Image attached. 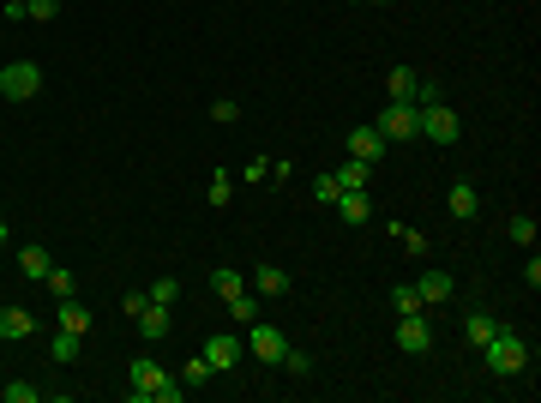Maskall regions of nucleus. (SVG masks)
<instances>
[{
	"mask_svg": "<svg viewBox=\"0 0 541 403\" xmlns=\"http://www.w3.org/2000/svg\"><path fill=\"white\" fill-rule=\"evenodd\" d=\"M481 361H488L493 379H517V373L529 368V337H524V331H511V325H499V331L481 343Z\"/></svg>",
	"mask_w": 541,
	"mask_h": 403,
	"instance_id": "obj_1",
	"label": "nucleus"
},
{
	"mask_svg": "<svg viewBox=\"0 0 541 403\" xmlns=\"http://www.w3.org/2000/svg\"><path fill=\"white\" fill-rule=\"evenodd\" d=\"M373 127L385 133V145H409V139H422V109L415 102H385V115Z\"/></svg>",
	"mask_w": 541,
	"mask_h": 403,
	"instance_id": "obj_2",
	"label": "nucleus"
},
{
	"mask_svg": "<svg viewBox=\"0 0 541 403\" xmlns=\"http://www.w3.org/2000/svg\"><path fill=\"white\" fill-rule=\"evenodd\" d=\"M36 91H43V67L36 61H6L0 67V97L6 102H31Z\"/></svg>",
	"mask_w": 541,
	"mask_h": 403,
	"instance_id": "obj_3",
	"label": "nucleus"
},
{
	"mask_svg": "<svg viewBox=\"0 0 541 403\" xmlns=\"http://www.w3.org/2000/svg\"><path fill=\"white\" fill-rule=\"evenodd\" d=\"M422 139H427V145H457V139H463L457 109H445V102H422Z\"/></svg>",
	"mask_w": 541,
	"mask_h": 403,
	"instance_id": "obj_4",
	"label": "nucleus"
},
{
	"mask_svg": "<svg viewBox=\"0 0 541 403\" xmlns=\"http://www.w3.org/2000/svg\"><path fill=\"white\" fill-rule=\"evenodd\" d=\"M127 379H133V391H127L133 403H157V391L169 386V373H163V361H151V355H138L133 368H127Z\"/></svg>",
	"mask_w": 541,
	"mask_h": 403,
	"instance_id": "obj_5",
	"label": "nucleus"
},
{
	"mask_svg": "<svg viewBox=\"0 0 541 403\" xmlns=\"http://www.w3.org/2000/svg\"><path fill=\"white\" fill-rule=\"evenodd\" d=\"M397 350H403V355H427V350H433L427 307H422V313H397Z\"/></svg>",
	"mask_w": 541,
	"mask_h": 403,
	"instance_id": "obj_6",
	"label": "nucleus"
},
{
	"mask_svg": "<svg viewBox=\"0 0 541 403\" xmlns=\"http://www.w3.org/2000/svg\"><path fill=\"white\" fill-rule=\"evenodd\" d=\"M247 343H253V355L265 361V368H283V355H289V337L277 331V325L253 320V325H247Z\"/></svg>",
	"mask_w": 541,
	"mask_h": 403,
	"instance_id": "obj_7",
	"label": "nucleus"
},
{
	"mask_svg": "<svg viewBox=\"0 0 541 403\" xmlns=\"http://www.w3.org/2000/svg\"><path fill=\"white\" fill-rule=\"evenodd\" d=\"M343 145H349V157H356V163H373V168H379V157H385V133H379V127H356Z\"/></svg>",
	"mask_w": 541,
	"mask_h": 403,
	"instance_id": "obj_8",
	"label": "nucleus"
},
{
	"mask_svg": "<svg viewBox=\"0 0 541 403\" xmlns=\"http://www.w3.org/2000/svg\"><path fill=\"white\" fill-rule=\"evenodd\" d=\"M169 331H175V307H163V302H145V307H138V337L163 343Z\"/></svg>",
	"mask_w": 541,
	"mask_h": 403,
	"instance_id": "obj_9",
	"label": "nucleus"
},
{
	"mask_svg": "<svg viewBox=\"0 0 541 403\" xmlns=\"http://www.w3.org/2000/svg\"><path fill=\"white\" fill-rule=\"evenodd\" d=\"M204 361H211V373H229L241 368V337H204Z\"/></svg>",
	"mask_w": 541,
	"mask_h": 403,
	"instance_id": "obj_10",
	"label": "nucleus"
},
{
	"mask_svg": "<svg viewBox=\"0 0 541 403\" xmlns=\"http://www.w3.org/2000/svg\"><path fill=\"white\" fill-rule=\"evenodd\" d=\"M253 295H265V302L289 295V271H283V265H270V259H259V265H253Z\"/></svg>",
	"mask_w": 541,
	"mask_h": 403,
	"instance_id": "obj_11",
	"label": "nucleus"
},
{
	"mask_svg": "<svg viewBox=\"0 0 541 403\" xmlns=\"http://www.w3.org/2000/svg\"><path fill=\"white\" fill-rule=\"evenodd\" d=\"M0 337H6V343L36 337V313H31V307H0Z\"/></svg>",
	"mask_w": 541,
	"mask_h": 403,
	"instance_id": "obj_12",
	"label": "nucleus"
},
{
	"mask_svg": "<svg viewBox=\"0 0 541 403\" xmlns=\"http://www.w3.org/2000/svg\"><path fill=\"white\" fill-rule=\"evenodd\" d=\"M415 289H422V307H440V302H451V295H457V277H451V271H427Z\"/></svg>",
	"mask_w": 541,
	"mask_h": 403,
	"instance_id": "obj_13",
	"label": "nucleus"
},
{
	"mask_svg": "<svg viewBox=\"0 0 541 403\" xmlns=\"http://www.w3.org/2000/svg\"><path fill=\"white\" fill-rule=\"evenodd\" d=\"M331 205H337V217L349 223V229H361V223L373 217V199H367V187H361V193H337Z\"/></svg>",
	"mask_w": 541,
	"mask_h": 403,
	"instance_id": "obj_14",
	"label": "nucleus"
},
{
	"mask_svg": "<svg viewBox=\"0 0 541 403\" xmlns=\"http://www.w3.org/2000/svg\"><path fill=\"white\" fill-rule=\"evenodd\" d=\"M445 205H451V217H457V223H475V217H481V193H475L470 181H457Z\"/></svg>",
	"mask_w": 541,
	"mask_h": 403,
	"instance_id": "obj_15",
	"label": "nucleus"
},
{
	"mask_svg": "<svg viewBox=\"0 0 541 403\" xmlns=\"http://www.w3.org/2000/svg\"><path fill=\"white\" fill-rule=\"evenodd\" d=\"M49 247H36V241H24V247H18V271H24V277H31V283H43V277H49Z\"/></svg>",
	"mask_w": 541,
	"mask_h": 403,
	"instance_id": "obj_16",
	"label": "nucleus"
},
{
	"mask_svg": "<svg viewBox=\"0 0 541 403\" xmlns=\"http://www.w3.org/2000/svg\"><path fill=\"white\" fill-rule=\"evenodd\" d=\"M90 325H97V313H90L79 295H67V302H61V331H79V337H85Z\"/></svg>",
	"mask_w": 541,
	"mask_h": 403,
	"instance_id": "obj_17",
	"label": "nucleus"
},
{
	"mask_svg": "<svg viewBox=\"0 0 541 403\" xmlns=\"http://www.w3.org/2000/svg\"><path fill=\"white\" fill-rule=\"evenodd\" d=\"M331 181H337L343 193H361V187L373 181V163H356V157H343V163H337V175H331Z\"/></svg>",
	"mask_w": 541,
	"mask_h": 403,
	"instance_id": "obj_18",
	"label": "nucleus"
},
{
	"mask_svg": "<svg viewBox=\"0 0 541 403\" xmlns=\"http://www.w3.org/2000/svg\"><path fill=\"white\" fill-rule=\"evenodd\" d=\"M415 84H422V72H415V67H391V72H385L391 102H415Z\"/></svg>",
	"mask_w": 541,
	"mask_h": 403,
	"instance_id": "obj_19",
	"label": "nucleus"
},
{
	"mask_svg": "<svg viewBox=\"0 0 541 403\" xmlns=\"http://www.w3.org/2000/svg\"><path fill=\"white\" fill-rule=\"evenodd\" d=\"M49 361L54 368H72V361H79V331H54L49 337Z\"/></svg>",
	"mask_w": 541,
	"mask_h": 403,
	"instance_id": "obj_20",
	"label": "nucleus"
},
{
	"mask_svg": "<svg viewBox=\"0 0 541 403\" xmlns=\"http://www.w3.org/2000/svg\"><path fill=\"white\" fill-rule=\"evenodd\" d=\"M493 331H499V320H493V313H481V307H475V313H463V337H470L475 350H481Z\"/></svg>",
	"mask_w": 541,
	"mask_h": 403,
	"instance_id": "obj_21",
	"label": "nucleus"
},
{
	"mask_svg": "<svg viewBox=\"0 0 541 403\" xmlns=\"http://www.w3.org/2000/svg\"><path fill=\"white\" fill-rule=\"evenodd\" d=\"M223 307H229V320H235V325H253V320H259V295H253V289H241V295H229Z\"/></svg>",
	"mask_w": 541,
	"mask_h": 403,
	"instance_id": "obj_22",
	"label": "nucleus"
},
{
	"mask_svg": "<svg viewBox=\"0 0 541 403\" xmlns=\"http://www.w3.org/2000/svg\"><path fill=\"white\" fill-rule=\"evenodd\" d=\"M43 283H49V295H54V302H67V295H79V277H72L67 265H49V277H43Z\"/></svg>",
	"mask_w": 541,
	"mask_h": 403,
	"instance_id": "obj_23",
	"label": "nucleus"
},
{
	"mask_svg": "<svg viewBox=\"0 0 541 403\" xmlns=\"http://www.w3.org/2000/svg\"><path fill=\"white\" fill-rule=\"evenodd\" d=\"M506 235L517 241V247H536V217H529V211H517V217L506 223Z\"/></svg>",
	"mask_w": 541,
	"mask_h": 403,
	"instance_id": "obj_24",
	"label": "nucleus"
},
{
	"mask_svg": "<svg viewBox=\"0 0 541 403\" xmlns=\"http://www.w3.org/2000/svg\"><path fill=\"white\" fill-rule=\"evenodd\" d=\"M211 289H217L223 302H229V295H241V289H247V283H241V271H229V265H217V271H211Z\"/></svg>",
	"mask_w": 541,
	"mask_h": 403,
	"instance_id": "obj_25",
	"label": "nucleus"
},
{
	"mask_svg": "<svg viewBox=\"0 0 541 403\" xmlns=\"http://www.w3.org/2000/svg\"><path fill=\"white\" fill-rule=\"evenodd\" d=\"M204 199H211V205H229V199H235V175H229V168H217V175H211V193H204Z\"/></svg>",
	"mask_w": 541,
	"mask_h": 403,
	"instance_id": "obj_26",
	"label": "nucleus"
},
{
	"mask_svg": "<svg viewBox=\"0 0 541 403\" xmlns=\"http://www.w3.org/2000/svg\"><path fill=\"white\" fill-rule=\"evenodd\" d=\"M391 307H397V313H422V289H415V283L391 289Z\"/></svg>",
	"mask_w": 541,
	"mask_h": 403,
	"instance_id": "obj_27",
	"label": "nucleus"
},
{
	"mask_svg": "<svg viewBox=\"0 0 541 403\" xmlns=\"http://www.w3.org/2000/svg\"><path fill=\"white\" fill-rule=\"evenodd\" d=\"M145 295H151V302H163V307H175V302H181V283H175V277H157Z\"/></svg>",
	"mask_w": 541,
	"mask_h": 403,
	"instance_id": "obj_28",
	"label": "nucleus"
},
{
	"mask_svg": "<svg viewBox=\"0 0 541 403\" xmlns=\"http://www.w3.org/2000/svg\"><path fill=\"white\" fill-rule=\"evenodd\" d=\"M211 120H217V127H235V120H241V102H235V97H217V102H211Z\"/></svg>",
	"mask_w": 541,
	"mask_h": 403,
	"instance_id": "obj_29",
	"label": "nucleus"
},
{
	"mask_svg": "<svg viewBox=\"0 0 541 403\" xmlns=\"http://www.w3.org/2000/svg\"><path fill=\"white\" fill-rule=\"evenodd\" d=\"M24 18L49 24V18H61V0H24Z\"/></svg>",
	"mask_w": 541,
	"mask_h": 403,
	"instance_id": "obj_30",
	"label": "nucleus"
},
{
	"mask_svg": "<svg viewBox=\"0 0 541 403\" xmlns=\"http://www.w3.org/2000/svg\"><path fill=\"white\" fill-rule=\"evenodd\" d=\"M0 398H6V403H36L43 391H36V386H24V379H13V386H0Z\"/></svg>",
	"mask_w": 541,
	"mask_h": 403,
	"instance_id": "obj_31",
	"label": "nucleus"
},
{
	"mask_svg": "<svg viewBox=\"0 0 541 403\" xmlns=\"http://www.w3.org/2000/svg\"><path fill=\"white\" fill-rule=\"evenodd\" d=\"M397 241H403L415 259H427V235H422V229H409V223H403V235H397Z\"/></svg>",
	"mask_w": 541,
	"mask_h": 403,
	"instance_id": "obj_32",
	"label": "nucleus"
},
{
	"mask_svg": "<svg viewBox=\"0 0 541 403\" xmlns=\"http://www.w3.org/2000/svg\"><path fill=\"white\" fill-rule=\"evenodd\" d=\"M204 379H211V361L193 355V361H186V386H204Z\"/></svg>",
	"mask_w": 541,
	"mask_h": 403,
	"instance_id": "obj_33",
	"label": "nucleus"
},
{
	"mask_svg": "<svg viewBox=\"0 0 541 403\" xmlns=\"http://www.w3.org/2000/svg\"><path fill=\"white\" fill-rule=\"evenodd\" d=\"M337 193H343V187L331 181V175H319V181H313V199H319V205H331V199H337Z\"/></svg>",
	"mask_w": 541,
	"mask_h": 403,
	"instance_id": "obj_34",
	"label": "nucleus"
},
{
	"mask_svg": "<svg viewBox=\"0 0 541 403\" xmlns=\"http://www.w3.org/2000/svg\"><path fill=\"white\" fill-rule=\"evenodd\" d=\"M283 368H289V373H313V355H307V350H289Z\"/></svg>",
	"mask_w": 541,
	"mask_h": 403,
	"instance_id": "obj_35",
	"label": "nucleus"
},
{
	"mask_svg": "<svg viewBox=\"0 0 541 403\" xmlns=\"http://www.w3.org/2000/svg\"><path fill=\"white\" fill-rule=\"evenodd\" d=\"M145 302H151V295H145V289H127V295H120V307H127V313H133V320H138V307H145Z\"/></svg>",
	"mask_w": 541,
	"mask_h": 403,
	"instance_id": "obj_36",
	"label": "nucleus"
},
{
	"mask_svg": "<svg viewBox=\"0 0 541 403\" xmlns=\"http://www.w3.org/2000/svg\"><path fill=\"white\" fill-rule=\"evenodd\" d=\"M422 102H440V84H433V79L415 84V109H422Z\"/></svg>",
	"mask_w": 541,
	"mask_h": 403,
	"instance_id": "obj_37",
	"label": "nucleus"
},
{
	"mask_svg": "<svg viewBox=\"0 0 541 403\" xmlns=\"http://www.w3.org/2000/svg\"><path fill=\"white\" fill-rule=\"evenodd\" d=\"M524 289H541V259L529 253V265H524Z\"/></svg>",
	"mask_w": 541,
	"mask_h": 403,
	"instance_id": "obj_38",
	"label": "nucleus"
},
{
	"mask_svg": "<svg viewBox=\"0 0 541 403\" xmlns=\"http://www.w3.org/2000/svg\"><path fill=\"white\" fill-rule=\"evenodd\" d=\"M0 6H24V0H0Z\"/></svg>",
	"mask_w": 541,
	"mask_h": 403,
	"instance_id": "obj_39",
	"label": "nucleus"
},
{
	"mask_svg": "<svg viewBox=\"0 0 541 403\" xmlns=\"http://www.w3.org/2000/svg\"><path fill=\"white\" fill-rule=\"evenodd\" d=\"M361 6H385V0H361Z\"/></svg>",
	"mask_w": 541,
	"mask_h": 403,
	"instance_id": "obj_40",
	"label": "nucleus"
},
{
	"mask_svg": "<svg viewBox=\"0 0 541 403\" xmlns=\"http://www.w3.org/2000/svg\"><path fill=\"white\" fill-rule=\"evenodd\" d=\"M0 241H6V223H0Z\"/></svg>",
	"mask_w": 541,
	"mask_h": 403,
	"instance_id": "obj_41",
	"label": "nucleus"
}]
</instances>
